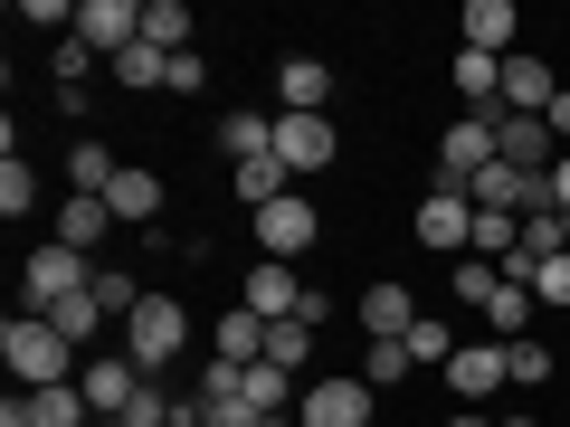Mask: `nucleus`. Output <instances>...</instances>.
I'll return each mask as SVG.
<instances>
[{
	"mask_svg": "<svg viewBox=\"0 0 570 427\" xmlns=\"http://www.w3.org/2000/svg\"><path fill=\"white\" fill-rule=\"evenodd\" d=\"M0 361H10V380H20V389H58V380H77V370H86V351L67 342L48 314H10V332H0Z\"/></svg>",
	"mask_w": 570,
	"mask_h": 427,
	"instance_id": "obj_1",
	"label": "nucleus"
},
{
	"mask_svg": "<svg viewBox=\"0 0 570 427\" xmlns=\"http://www.w3.org/2000/svg\"><path fill=\"white\" fill-rule=\"evenodd\" d=\"M181 342H190V305L181 295H142L134 324H124V361H134L142 380H163V370L181 361Z\"/></svg>",
	"mask_w": 570,
	"mask_h": 427,
	"instance_id": "obj_2",
	"label": "nucleus"
},
{
	"mask_svg": "<svg viewBox=\"0 0 570 427\" xmlns=\"http://www.w3.org/2000/svg\"><path fill=\"white\" fill-rule=\"evenodd\" d=\"M86 285H96V257H77V247L48 238L39 257L20 266V314H58L67 295H86Z\"/></svg>",
	"mask_w": 570,
	"mask_h": 427,
	"instance_id": "obj_3",
	"label": "nucleus"
},
{
	"mask_svg": "<svg viewBox=\"0 0 570 427\" xmlns=\"http://www.w3.org/2000/svg\"><path fill=\"white\" fill-rule=\"evenodd\" d=\"M247 238H257V257H276V266H295V257H305L314 238H324V209H314L305 190H285L276 209H257V219H247Z\"/></svg>",
	"mask_w": 570,
	"mask_h": 427,
	"instance_id": "obj_4",
	"label": "nucleus"
},
{
	"mask_svg": "<svg viewBox=\"0 0 570 427\" xmlns=\"http://www.w3.org/2000/svg\"><path fill=\"white\" fill-rule=\"evenodd\" d=\"M371 399H381V389H371L362 370H343V380H314L305 399H295V427H371Z\"/></svg>",
	"mask_w": 570,
	"mask_h": 427,
	"instance_id": "obj_5",
	"label": "nucleus"
},
{
	"mask_svg": "<svg viewBox=\"0 0 570 427\" xmlns=\"http://www.w3.org/2000/svg\"><path fill=\"white\" fill-rule=\"evenodd\" d=\"M485 162H494V115L448 123V133H438V181H428V190H466Z\"/></svg>",
	"mask_w": 570,
	"mask_h": 427,
	"instance_id": "obj_6",
	"label": "nucleus"
},
{
	"mask_svg": "<svg viewBox=\"0 0 570 427\" xmlns=\"http://www.w3.org/2000/svg\"><path fill=\"white\" fill-rule=\"evenodd\" d=\"M333 115H276V162L295 171V181H314V171H333Z\"/></svg>",
	"mask_w": 570,
	"mask_h": 427,
	"instance_id": "obj_7",
	"label": "nucleus"
},
{
	"mask_svg": "<svg viewBox=\"0 0 570 427\" xmlns=\"http://www.w3.org/2000/svg\"><path fill=\"white\" fill-rule=\"evenodd\" d=\"M409 228H419V247H438V257H466V247H475V200H466V190H428Z\"/></svg>",
	"mask_w": 570,
	"mask_h": 427,
	"instance_id": "obj_8",
	"label": "nucleus"
},
{
	"mask_svg": "<svg viewBox=\"0 0 570 427\" xmlns=\"http://www.w3.org/2000/svg\"><path fill=\"white\" fill-rule=\"evenodd\" d=\"M77 389H86V408H96V427H105V418H124V408L142 399V370L124 361V351H86Z\"/></svg>",
	"mask_w": 570,
	"mask_h": 427,
	"instance_id": "obj_9",
	"label": "nucleus"
},
{
	"mask_svg": "<svg viewBox=\"0 0 570 427\" xmlns=\"http://www.w3.org/2000/svg\"><path fill=\"white\" fill-rule=\"evenodd\" d=\"M77 39H86V48H96V58H105V67H115V58H124V48H134V39H142V0H77Z\"/></svg>",
	"mask_w": 570,
	"mask_h": 427,
	"instance_id": "obj_10",
	"label": "nucleus"
},
{
	"mask_svg": "<svg viewBox=\"0 0 570 427\" xmlns=\"http://www.w3.org/2000/svg\"><path fill=\"white\" fill-rule=\"evenodd\" d=\"M0 427H96V408H86L77 380H58V389H20L0 408Z\"/></svg>",
	"mask_w": 570,
	"mask_h": 427,
	"instance_id": "obj_11",
	"label": "nucleus"
},
{
	"mask_svg": "<svg viewBox=\"0 0 570 427\" xmlns=\"http://www.w3.org/2000/svg\"><path fill=\"white\" fill-rule=\"evenodd\" d=\"M238 305L257 314V324H295V314H305V285H295V266L257 257V266H247V295H238Z\"/></svg>",
	"mask_w": 570,
	"mask_h": 427,
	"instance_id": "obj_12",
	"label": "nucleus"
},
{
	"mask_svg": "<svg viewBox=\"0 0 570 427\" xmlns=\"http://www.w3.org/2000/svg\"><path fill=\"white\" fill-rule=\"evenodd\" d=\"M494 162L551 171V162H561V152H551V123H542V115H494Z\"/></svg>",
	"mask_w": 570,
	"mask_h": 427,
	"instance_id": "obj_13",
	"label": "nucleus"
},
{
	"mask_svg": "<svg viewBox=\"0 0 570 427\" xmlns=\"http://www.w3.org/2000/svg\"><path fill=\"white\" fill-rule=\"evenodd\" d=\"M448 389H456V399H494V389H513V370H504V342H466V351H456V361H448Z\"/></svg>",
	"mask_w": 570,
	"mask_h": 427,
	"instance_id": "obj_14",
	"label": "nucleus"
},
{
	"mask_svg": "<svg viewBox=\"0 0 570 427\" xmlns=\"http://www.w3.org/2000/svg\"><path fill=\"white\" fill-rule=\"evenodd\" d=\"M333 105V67L324 58H285L276 67V115H324Z\"/></svg>",
	"mask_w": 570,
	"mask_h": 427,
	"instance_id": "obj_15",
	"label": "nucleus"
},
{
	"mask_svg": "<svg viewBox=\"0 0 570 427\" xmlns=\"http://www.w3.org/2000/svg\"><path fill=\"white\" fill-rule=\"evenodd\" d=\"M551 96H561V77H551V58H532V48H513V58H504V115H542Z\"/></svg>",
	"mask_w": 570,
	"mask_h": 427,
	"instance_id": "obj_16",
	"label": "nucleus"
},
{
	"mask_svg": "<svg viewBox=\"0 0 570 427\" xmlns=\"http://www.w3.org/2000/svg\"><path fill=\"white\" fill-rule=\"evenodd\" d=\"M466 48L513 58V48H523V10H513V0H466Z\"/></svg>",
	"mask_w": 570,
	"mask_h": 427,
	"instance_id": "obj_17",
	"label": "nucleus"
},
{
	"mask_svg": "<svg viewBox=\"0 0 570 427\" xmlns=\"http://www.w3.org/2000/svg\"><path fill=\"white\" fill-rule=\"evenodd\" d=\"M266 332H276V324H257V314H247V305H228L219 314V324H209V361H266Z\"/></svg>",
	"mask_w": 570,
	"mask_h": 427,
	"instance_id": "obj_18",
	"label": "nucleus"
},
{
	"mask_svg": "<svg viewBox=\"0 0 570 427\" xmlns=\"http://www.w3.org/2000/svg\"><path fill=\"white\" fill-rule=\"evenodd\" d=\"M105 209H115V228H142V219H163V171H115V190H105Z\"/></svg>",
	"mask_w": 570,
	"mask_h": 427,
	"instance_id": "obj_19",
	"label": "nucleus"
},
{
	"mask_svg": "<svg viewBox=\"0 0 570 427\" xmlns=\"http://www.w3.org/2000/svg\"><path fill=\"white\" fill-rule=\"evenodd\" d=\"M419 305H409V285H362V332L371 342H409Z\"/></svg>",
	"mask_w": 570,
	"mask_h": 427,
	"instance_id": "obj_20",
	"label": "nucleus"
},
{
	"mask_svg": "<svg viewBox=\"0 0 570 427\" xmlns=\"http://www.w3.org/2000/svg\"><path fill=\"white\" fill-rule=\"evenodd\" d=\"M456 96H466L475 115H504V58H485V48H456Z\"/></svg>",
	"mask_w": 570,
	"mask_h": 427,
	"instance_id": "obj_21",
	"label": "nucleus"
},
{
	"mask_svg": "<svg viewBox=\"0 0 570 427\" xmlns=\"http://www.w3.org/2000/svg\"><path fill=\"white\" fill-rule=\"evenodd\" d=\"M219 152L228 162H257V152H276V105H247V115H219Z\"/></svg>",
	"mask_w": 570,
	"mask_h": 427,
	"instance_id": "obj_22",
	"label": "nucleus"
},
{
	"mask_svg": "<svg viewBox=\"0 0 570 427\" xmlns=\"http://www.w3.org/2000/svg\"><path fill=\"white\" fill-rule=\"evenodd\" d=\"M105 228H115V209L86 200V190H67V209H58V247H77V257H86V247H105Z\"/></svg>",
	"mask_w": 570,
	"mask_h": 427,
	"instance_id": "obj_23",
	"label": "nucleus"
},
{
	"mask_svg": "<svg viewBox=\"0 0 570 427\" xmlns=\"http://www.w3.org/2000/svg\"><path fill=\"white\" fill-rule=\"evenodd\" d=\"M115 86H124V96H163V86H171V58H163L153 39H134V48L115 58Z\"/></svg>",
	"mask_w": 570,
	"mask_h": 427,
	"instance_id": "obj_24",
	"label": "nucleus"
},
{
	"mask_svg": "<svg viewBox=\"0 0 570 427\" xmlns=\"http://www.w3.org/2000/svg\"><path fill=\"white\" fill-rule=\"evenodd\" d=\"M466 257L513 266V257H523V219H513V209H475V247H466Z\"/></svg>",
	"mask_w": 570,
	"mask_h": 427,
	"instance_id": "obj_25",
	"label": "nucleus"
},
{
	"mask_svg": "<svg viewBox=\"0 0 570 427\" xmlns=\"http://www.w3.org/2000/svg\"><path fill=\"white\" fill-rule=\"evenodd\" d=\"M190 29H200V20H190V0H142V39L163 48V58H181Z\"/></svg>",
	"mask_w": 570,
	"mask_h": 427,
	"instance_id": "obj_26",
	"label": "nucleus"
},
{
	"mask_svg": "<svg viewBox=\"0 0 570 427\" xmlns=\"http://www.w3.org/2000/svg\"><path fill=\"white\" fill-rule=\"evenodd\" d=\"M48 324H58V332H67V342H77V351H96V332H105V324H115V314H105V305H96V285H86V295H67V305H58V314H48Z\"/></svg>",
	"mask_w": 570,
	"mask_h": 427,
	"instance_id": "obj_27",
	"label": "nucleus"
},
{
	"mask_svg": "<svg viewBox=\"0 0 570 427\" xmlns=\"http://www.w3.org/2000/svg\"><path fill=\"white\" fill-rule=\"evenodd\" d=\"M456 351H466V342H456V324H438V314H419V324H409V361H419V370H448Z\"/></svg>",
	"mask_w": 570,
	"mask_h": 427,
	"instance_id": "obj_28",
	"label": "nucleus"
},
{
	"mask_svg": "<svg viewBox=\"0 0 570 427\" xmlns=\"http://www.w3.org/2000/svg\"><path fill=\"white\" fill-rule=\"evenodd\" d=\"M115 171H124V162L105 152V142H77V152H67V181H77L86 200H105V190H115Z\"/></svg>",
	"mask_w": 570,
	"mask_h": 427,
	"instance_id": "obj_29",
	"label": "nucleus"
},
{
	"mask_svg": "<svg viewBox=\"0 0 570 427\" xmlns=\"http://www.w3.org/2000/svg\"><path fill=\"white\" fill-rule=\"evenodd\" d=\"M96 305L115 314V324H134V305H142V276H134V266H96Z\"/></svg>",
	"mask_w": 570,
	"mask_h": 427,
	"instance_id": "obj_30",
	"label": "nucleus"
},
{
	"mask_svg": "<svg viewBox=\"0 0 570 427\" xmlns=\"http://www.w3.org/2000/svg\"><path fill=\"white\" fill-rule=\"evenodd\" d=\"M266 361L305 380V370H314V324H276V332H266Z\"/></svg>",
	"mask_w": 570,
	"mask_h": 427,
	"instance_id": "obj_31",
	"label": "nucleus"
},
{
	"mask_svg": "<svg viewBox=\"0 0 570 427\" xmlns=\"http://www.w3.org/2000/svg\"><path fill=\"white\" fill-rule=\"evenodd\" d=\"M532 314H542V305H532V285H494V305H485V332H504V342H513V332H523Z\"/></svg>",
	"mask_w": 570,
	"mask_h": 427,
	"instance_id": "obj_32",
	"label": "nucleus"
},
{
	"mask_svg": "<svg viewBox=\"0 0 570 427\" xmlns=\"http://www.w3.org/2000/svg\"><path fill=\"white\" fill-rule=\"evenodd\" d=\"M29 209H39V171L10 152V162H0V219H29Z\"/></svg>",
	"mask_w": 570,
	"mask_h": 427,
	"instance_id": "obj_33",
	"label": "nucleus"
},
{
	"mask_svg": "<svg viewBox=\"0 0 570 427\" xmlns=\"http://www.w3.org/2000/svg\"><path fill=\"white\" fill-rule=\"evenodd\" d=\"M504 370H513V389H542V380H551V351L532 342V332H513V342H504Z\"/></svg>",
	"mask_w": 570,
	"mask_h": 427,
	"instance_id": "obj_34",
	"label": "nucleus"
},
{
	"mask_svg": "<svg viewBox=\"0 0 570 427\" xmlns=\"http://www.w3.org/2000/svg\"><path fill=\"white\" fill-rule=\"evenodd\" d=\"M86 67H96V48H86V39H58V58H48L58 96H86Z\"/></svg>",
	"mask_w": 570,
	"mask_h": 427,
	"instance_id": "obj_35",
	"label": "nucleus"
},
{
	"mask_svg": "<svg viewBox=\"0 0 570 427\" xmlns=\"http://www.w3.org/2000/svg\"><path fill=\"white\" fill-rule=\"evenodd\" d=\"M409 370H419V361H409V342H371V351H362V380H371V389L409 380Z\"/></svg>",
	"mask_w": 570,
	"mask_h": 427,
	"instance_id": "obj_36",
	"label": "nucleus"
},
{
	"mask_svg": "<svg viewBox=\"0 0 570 427\" xmlns=\"http://www.w3.org/2000/svg\"><path fill=\"white\" fill-rule=\"evenodd\" d=\"M494 285H504V276H494L485 257H456V305H475V314H485V305H494Z\"/></svg>",
	"mask_w": 570,
	"mask_h": 427,
	"instance_id": "obj_37",
	"label": "nucleus"
},
{
	"mask_svg": "<svg viewBox=\"0 0 570 427\" xmlns=\"http://www.w3.org/2000/svg\"><path fill=\"white\" fill-rule=\"evenodd\" d=\"M171 418H181V399H163V389L142 380V399L124 408V418H105V427H171Z\"/></svg>",
	"mask_w": 570,
	"mask_h": 427,
	"instance_id": "obj_38",
	"label": "nucleus"
},
{
	"mask_svg": "<svg viewBox=\"0 0 570 427\" xmlns=\"http://www.w3.org/2000/svg\"><path fill=\"white\" fill-rule=\"evenodd\" d=\"M532 305H542V314H570V257H551L542 276H532Z\"/></svg>",
	"mask_w": 570,
	"mask_h": 427,
	"instance_id": "obj_39",
	"label": "nucleus"
},
{
	"mask_svg": "<svg viewBox=\"0 0 570 427\" xmlns=\"http://www.w3.org/2000/svg\"><path fill=\"white\" fill-rule=\"evenodd\" d=\"M20 20H29V29H67V39H77V0H20Z\"/></svg>",
	"mask_w": 570,
	"mask_h": 427,
	"instance_id": "obj_40",
	"label": "nucleus"
},
{
	"mask_svg": "<svg viewBox=\"0 0 570 427\" xmlns=\"http://www.w3.org/2000/svg\"><path fill=\"white\" fill-rule=\"evenodd\" d=\"M200 86H209V58H200V48H181V58H171V86H163V96H200Z\"/></svg>",
	"mask_w": 570,
	"mask_h": 427,
	"instance_id": "obj_41",
	"label": "nucleus"
},
{
	"mask_svg": "<svg viewBox=\"0 0 570 427\" xmlns=\"http://www.w3.org/2000/svg\"><path fill=\"white\" fill-rule=\"evenodd\" d=\"M542 123H551V142H570V86H561V96L542 105Z\"/></svg>",
	"mask_w": 570,
	"mask_h": 427,
	"instance_id": "obj_42",
	"label": "nucleus"
},
{
	"mask_svg": "<svg viewBox=\"0 0 570 427\" xmlns=\"http://www.w3.org/2000/svg\"><path fill=\"white\" fill-rule=\"evenodd\" d=\"M551 209H561V219H570V152H561V162H551Z\"/></svg>",
	"mask_w": 570,
	"mask_h": 427,
	"instance_id": "obj_43",
	"label": "nucleus"
},
{
	"mask_svg": "<svg viewBox=\"0 0 570 427\" xmlns=\"http://www.w3.org/2000/svg\"><path fill=\"white\" fill-rule=\"evenodd\" d=\"M448 427H494V418H485V408H456V418H448Z\"/></svg>",
	"mask_w": 570,
	"mask_h": 427,
	"instance_id": "obj_44",
	"label": "nucleus"
},
{
	"mask_svg": "<svg viewBox=\"0 0 570 427\" xmlns=\"http://www.w3.org/2000/svg\"><path fill=\"white\" fill-rule=\"evenodd\" d=\"M494 427H542V418H494Z\"/></svg>",
	"mask_w": 570,
	"mask_h": 427,
	"instance_id": "obj_45",
	"label": "nucleus"
}]
</instances>
